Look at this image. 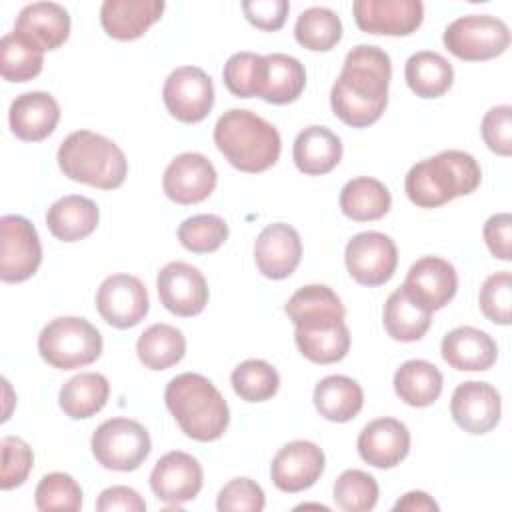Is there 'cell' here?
<instances>
[{"label": "cell", "mask_w": 512, "mask_h": 512, "mask_svg": "<svg viewBox=\"0 0 512 512\" xmlns=\"http://www.w3.org/2000/svg\"><path fill=\"white\" fill-rule=\"evenodd\" d=\"M390 78V56L380 46L358 44L352 48L330 90L334 116L352 128H368L378 122L388 104Z\"/></svg>", "instance_id": "1"}, {"label": "cell", "mask_w": 512, "mask_h": 512, "mask_svg": "<svg viewBox=\"0 0 512 512\" xmlns=\"http://www.w3.org/2000/svg\"><path fill=\"white\" fill-rule=\"evenodd\" d=\"M164 402L180 430L192 440H218L230 424L228 402L202 374L184 372L174 376L166 384Z\"/></svg>", "instance_id": "2"}, {"label": "cell", "mask_w": 512, "mask_h": 512, "mask_svg": "<svg viewBox=\"0 0 512 512\" xmlns=\"http://www.w3.org/2000/svg\"><path fill=\"white\" fill-rule=\"evenodd\" d=\"M480 180L482 170L472 154L444 150L414 164L404 178V190L418 208H438L458 196L472 194Z\"/></svg>", "instance_id": "3"}, {"label": "cell", "mask_w": 512, "mask_h": 512, "mask_svg": "<svg viewBox=\"0 0 512 512\" xmlns=\"http://www.w3.org/2000/svg\"><path fill=\"white\" fill-rule=\"evenodd\" d=\"M214 144L236 170L248 174L274 166L282 150L278 130L262 116L244 108H230L218 118Z\"/></svg>", "instance_id": "4"}, {"label": "cell", "mask_w": 512, "mask_h": 512, "mask_svg": "<svg viewBox=\"0 0 512 512\" xmlns=\"http://www.w3.org/2000/svg\"><path fill=\"white\" fill-rule=\"evenodd\" d=\"M56 160L66 178L100 190L122 186L128 174V160L120 146L90 130L68 134L58 148Z\"/></svg>", "instance_id": "5"}, {"label": "cell", "mask_w": 512, "mask_h": 512, "mask_svg": "<svg viewBox=\"0 0 512 512\" xmlns=\"http://www.w3.org/2000/svg\"><path fill=\"white\" fill-rule=\"evenodd\" d=\"M38 352L52 368H82L102 354V334L86 318L60 316L42 328L38 336Z\"/></svg>", "instance_id": "6"}, {"label": "cell", "mask_w": 512, "mask_h": 512, "mask_svg": "<svg viewBox=\"0 0 512 512\" xmlns=\"http://www.w3.org/2000/svg\"><path fill=\"white\" fill-rule=\"evenodd\" d=\"M92 454L102 468L116 472L136 470L150 454L152 440L148 430L132 418L104 420L92 434Z\"/></svg>", "instance_id": "7"}, {"label": "cell", "mask_w": 512, "mask_h": 512, "mask_svg": "<svg viewBox=\"0 0 512 512\" xmlns=\"http://www.w3.org/2000/svg\"><path fill=\"white\" fill-rule=\"evenodd\" d=\"M442 42L450 54L466 62L492 60L510 46V30L504 20L490 14H468L452 20Z\"/></svg>", "instance_id": "8"}, {"label": "cell", "mask_w": 512, "mask_h": 512, "mask_svg": "<svg viewBox=\"0 0 512 512\" xmlns=\"http://www.w3.org/2000/svg\"><path fill=\"white\" fill-rule=\"evenodd\" d=\"M2 250H0V278L2 282H24L36 274L42 262V246L34 224L18 214L0 218Z\"/></svg>", "instance_id": "9"}, {"label": "cell", "mask_w": 512, "mask_h": 512, "mask_svg": "<svg viewBox=\"0 0 512 512\" xmlns=\"http://www.w3.org/2000/svg\"><path fill=\"white\" fill-rule=\"evenodd\" d=\"M348 274L362 286L386 284L398 264V250L390 236L368 230L352 236L344 250Z\"/></svg>", "instance_id": "10"}, {"label": "cell", "mask_w": 512, "mask_h": 512, "mask_svg": "<svg viewBox=\"0 0 512 512\" xmlns=\"http://www.w3.org/2000/svg\"><path fill=\"white\" fill-rule=\"evenodd\" d=\"M162 98L166 110L180 122H202L214 106L212 78L198 66H180L164 82Z\"/></svg>", "instance_id": "11"}, {"label": "cell", "mask_w": 512, "mask_h": 512, "mask_svg": "<svg viewBox=\"0 0 512 512\" xmlns=\"http://www.w3.org/2000/svg\"><path fill=\"white\" fill-rule=\"evenodd\" d=\"M96 308L106 324L126 330L144 320L150 310V300L140 278L132 274H112L98 286Z\"/></svg>", "instance_id": "12"}, {"label": "cell", "mask_w": 512, "mask_h": 512, "mask_svg": "<svg viewBox=\"0 0 512 512\" xmlns=\"http://www.w3.org/2000/svg\"><path fill=\"white\" fill-rule=\"evenodd\" d=\"M204 472L200 462L182 450L166 452L150 472V488L154 496L170 508L190 502L202 488Z\"/></svg>", "instance_id": "13"}, {"label": "cell", "mask_w": 512, "mask_h": 512, "mask_svg": "<svg viewBox=\"0 0 512 512\" xmlns=\"http://www.w3.org/2000/svg\"><path fill=\"white\" fill-rule=\"evenodd\" d=\"M156 290L162 306L176 316H196L208 304V282L204 274L182 260L166 264L156 278Z\"/></svg>", "instance_id": "14"}, {"label": "cell", "mask_w": 512, "mask_h": 512, "mask_svg": "<svg viewBox=\"0 0 512 512\" xmlns=\"http://www.w3.org/2000/svg\"><path fill=\"white\" fill-rule=\"evenodd\" d=\"M324 466L326 458L322 448L308 440H292L272 458L270 478L278 490L296 494L314 486L322 476Z\"/></svg>", "instance_id": "15"}, {"label": "cell", "mask_w": 512, "mask_h": 512, "mask_svg": "<svg viewBox=\"0 0 512 512\" xmlns=\"http://www.w3.org/2000/svg\"><path fill=\"white\" fill-rule=\"evenodd\" d=\"M352 14L362 32L408 36L422 24L424 4L420 0H356Z\"/></svg>", "instance_id": "16"}, {"label": "cell", "mask_w": 512, "mask_h": 512, "mask_svg": "<svg viewBox=\"0 0 512 512\" xmlns=\"http://www.w3.org/2000/svg\"><path fill=\"white\" fill-rule=\"evenodd\" d=\"M216 180V168L204 154L184 152L166 166L162 188L172 202L186 206L206 200L214 192Z\"/></svg>", "instance_id": "17"}, {"label": "cell", "mask_w": 512, "mask_h": 512, "mask_svg": "<svg viewBox=\"0 0 512 512\" xmlns=\"http://www.w3.org/2000/svg\"><path fill=\"white\" fill-rule=\"evenodd\" d=\"M454 422L468 434H486L500 422L502 400L498 390L480 380H468L456 386L450 400Z\"/></svg>", "instance_id": "18"}, {"label": "cell", "mask_w": 512, "mask_h": 512, "mask_svg": "<svg viewBox=\"0 0 512 512\" xmlns=\"http://www.w3.org/2000/svg\"><path fill=\"white\" fill-rule=\"evenodd\" d=\"M402 288L430 312H436L456 296L458 274L448 260L422 256L408 268Z\"/></svg>", "instance_id": "19"}, {"label": "cell", "mask_w": 512, "mask_h": 512, "mask_svg": "<svg viewBox=\"0 0 512 512\" xmlns=\"http://www.w3.org/2000/svg\"><path fill=\"white\" fill-rule=\"evenodd\" d=\"M302 240L294 226L284 222L268 224L254 242V262L270 280L288 278L300 264Z\"/></svg>", "instance_id": "20"}, {"label": "cell", "mask_w": 512, "mask_h": 512, "mask_svg": "<svg viewBox=\"0 0 512 512\" xmlns=\"http://www.w3.org/2000/svg\"><path fill=\"white\" fill-rule=\"evenodd\" d=\"M410 452V432L396 418H376L358 434V454L374 468H394Z\"/></svg>", "instance_id": "21"}, {"label": "cell", "mask_w": 512, "mask_h": 512, "mask_svg": "<svg viewBox=\"0 0 512 512\" xmlns=\"http://www.w3.org/2000/svg\"><path fill=\"white\" fill-rule=\"evenodd\" d=\"M294 340L300 354L314 364L340 362L350 350V330L342 318L300 322L294 326Z\"/></svg>", "instance_id": "22"}, {"label": "cell", "mask_w": 512, "mask_h": 512, "mask_svg": "<svg viewBox=\"0 0 512 512\" xmlns=\"http://www.w3.org/2000/svg\"><path fill=\"white\" fill-rule=\"evenodd\" d=\"M60 120V106L48 92L34 90L16 96L8 110L10 130L24 142L48 138Z\"/></svg>", "instance_id": "23"}, {"label": "cell", "mask_w": 512, "mask_h": 512, "mask_svg": "<svg viewBox=\"0 0 512 512\" xmlns=\"http://www.w3.org/2000/svg\"><path fill=\"white\" fill-rule=\"evenodd\" d=\"M444 362L458 372H482L496 364L498 346L494 338L474 326L450 330L440 344Z\"/></svg>", "instance_id": "24"}, {"label": "cell", "mask_w": 512, "mask_h": 512, "mask_svg": "<svg viewBox=\"0 0 512 512\" xmlns=\"http://www.w3.org/2000/svg\"><path fill=\"white\" fill-rule=\"evenodd\" d=\"M162 0H106L100 6V24L114 40H136L160 20Z\"/></svg>", "instance_id": "25"}, {"label": "cell", "mask_w": 512, "mask_h": 512, "mask_svg": "<svg viewBox=\"0 0 512 512\" xmlns=\"http://www.w3.org/2000/svg\"><path fill=\"white\" fill-rule=\"evenodd\" d=\"M306 86V70L304 64L282 52L266 54L262 58L260 78L256 86V96L270 104H290L298 100Z\"/></svg>", "instance_id": "26"}, {"label": "cell", "mask_w": 512, "mask_h": 512, "mask_svg": "<svg viewBox=\"0 0 512 512\" xmlns=\"http://www.w3.org/2000/svg\"><path fill=\"white\" fill-rule=\"evenodd\" d=\"M14 30L44 52L56 50L70 36V16L68 10L56 2H32L18 12Z\"/></svg>", "instance_id": "27"}, {"label": "cell", "mask_w": 512, "mask_h": 512, "mask_svg": "<svg viewBox=\"0 0 512 512\" xmlns=\"http://www.w3.org/2000/svg\"><path fill=\"white\" fill-rule=\"evenodd\" d=\"M292 158L302 174L322 176L334 170L342 160V142L330 128L312 124L298 132Z\"/></svg>", "instance_id": "28"}, {"label": "cell", "mask_w": 512, "mask_h": 512, "mask_svg": "<svg viewBox=\"0 0 512 512\" xmlns=\"http://www.w3.org/2000/svg\"><path fill=\"white\" fill-rule=\"evenodd\" d=\"M100 220V210L94 200L68 194L56 200L46 212V226L50 234L62 242H76L90 236Z\"/></svg>", "instance_id": "29"}, {"label": "cell", "mask_w": 512, "mask_h": 512, "mask_svg": "<svg viewBox=\"0 0 512 512\" xmlns=\"http://www.w3.org/2000/svg\"><path fill=\"white\" fill-rule=\"evenodd\" d=\"M312 400L322 418L330 422H348L360 414L364 392L356 380L342 374H330L314 386Z\"/></svg>", "instance_id": "30"}, {"label": "cell", "mask_w": 512, "mask_h": 512, "mask_svg": "<svg viewBox=\"0 0 512 512\" xmlns=\"http://www.w3.org/2000/svg\"><path fill=\"white\" fill-rule=\"evenodd\" d=\"M338 204L346 218L354 222H372L388 214L392 206V196L380 180L370 176H358L344 184Z\"/></svg>", "instance_id": "31"}, {"label": "cell", "mask_w": 512, "mask_h": 512, "mask_svg": "<svg viewBox=\"0 0 512 512\" xmlns=\"http://www.w3.org/2000/svg\"><path fill=\"white\" fill-rule=\"evenodd\" d=\"M382 322L390 338L398 342H416L428 332L432 312L400 286L386 298Z\"/></svg>", "instance_id": "32"}, {"label": "cell", "mask_w": 512, "mask_h": 512, "mask_svg": "<svg viewBox=\"0 0 512 512\" xmlns=\"http://www.w3.org/2000/svg\"><path fill=\"white\" fill-rule=\"evenodd\" d=\"M396 396L414 408H426L442 394V372L428 360H406L394 372Z\"/></svg>", "instance_id": "33"}, {"label": "cell", "mask_w": 512, "mask_h": 512, "mask_svg": "<svg viewBox=\"0 0 512 512\" xmlns=\"http://www.w3.org/2000/svg\"><path fill=\"white\" fill-rule=\"evenodd\" d=\"M108 396L110 384L106 376L98 372H80L60 388L58 404L66 416L84 420L98 414L106 406Z\"/></svg>", "instance_id": "34"}, {"label": "cell", "mask_w": 512, "mask_h": 512, "mask_svg": "<svg viewBox=\"0 0 512 512\" xmlns=\"http://www.w3.org/2000/svg\"><path fill=\"white\" fill-rule=\"evenodd\" d=\"M404 78L416 96L440 98L454 82V68L442 54L420 50L406 60Z\"/></svg>", "instance_id": "35"}, {"label": "cell", "mask_w": 512, "mask_h": 512, "mask_svg": "<svg viewBox=\"0 0 512 512\" xmlns=\"http://www.w3.org/2000/svg\"><path fill=\"white\" fill-rule=\"evenodd\" d=\"M136 354L146 368L168 370L184 358L186 338L176 326L162 322L152 324L140 334L136 342Z\"/></svg>", "instance_id": "36"}, {"label": "cell", "mask_w": 512, "mask_h": 512, "mask_svg": "<svg viewBox=\"0 0 512 512\" xmlns=\"http://www.w3.org/2000/svg\"><path fill=\"white\" fill-rule=\"evenodd\" d=\"M44 50L12 30L0 40V74L8 82H28L42 72Z\"/></svg>", "instance_id": "37"}, {"label": "cell", "mask_w": 512, "mask_h": 512, "mask_svg": "<svg viewBox=\"0 0 512 512\" xmlns=\"http://www.w3.org/2000/svg\"><path fill=\"white\" fill-rule=\"evenodd\" d=\"M294 38L306 50L328 52L342 38L340 16L324 6L306 8L294 24Z\"/></svg>", "instance_id": "38"}, {"label": "cell", "mask_w": 512, "mask_h": 512, "mask_svg": "<svg viewBox=\"0 0 512 512\" xmlns=\"http://www.w3.org/2000/svg\"><path fill=\"white\" fill-rule=\"evenodd\" d=\"M288 318L298 324L316 318H344L346 310L340 296L324 284H306L298 288L284 306Z\"/></svg>", "instance_id": "39"}, {"label": "cell", "mask_w": 512, "mask_h": 512, "mask_svg": "<svg viewBox=\"0 0 512 512\" xmlns=\"http://www.w3.org/2000/svg\"><path fill=\"white\" fill-rule=\"evenodd\" d=\"M232 388L246 402L270 400L280 388V376L266 360L250 358L232 370Z\"/></svg>", "instance_id": "40"}, {"label": "cell", "mask_w": 512, "mask_h": 512, "mask_svg": "<svg viewBox=\"0 0 512 512\" xmlns=\"http://www.w3.org/2000/svg\"><path fill=\"white\" fill-rule=\"evenodd\" d=\"M332 498L344 512H370L378 502V482L364 470H344L334 482Z\"/></svg>", "instance_id": "41"}, {"label": "cell", "mask_w": 512, "mask_h": 512, "mask_svg": "<svg viewBox=\"0 0 512 512\" xmlns=\"http://www.w3.org/2000/svg\"><path fill=\"white\" fill-rule=\"evenodd\" d=\"M228 232L224 218L216 214H196L178 226V240L192 254H210L226 242Z\"/></svg>", "instance_id": "42"}, {"label": "cell", "mask_w": 512, "mask_h": 512, "mask_svg": "<svg viewBox=\"0 0 512 512\" xmlns=\"http://www.w3.org/2000/svg\"><path fill=\"white\" fill-rule=\"evenodd\" d=\"M36 508L42 512L50 510H80L82 508V488L80 484L64 472H50L42 476L34 492Z\"/></svg>", "instance_id": "43"}, {"label": "cell", "mask_w": 512, "mask_h": 512, "mask_svg": "<svg viewBox=\"0 0 512 512\" xmlns=\"http://www.w3.org/2000/svg\"><path fill=\"white\" fill-rule=\"evenodd\" d=\"M478 304L490 322L508 326L512 322V274L502 270L488 276L480 286Z\"/></svg>", "instance_id": "44"}, {"label": "cell", "mask_w": 512, "mask_h": 512, "mask_svg": "<svg viewBox=\"0 0 512 512\" xmlns=\"http://www.w3.org/2000/svg\"><path fill=\"white\" fill-rule=\"evenodd\" d=\"M262 58L264 56L254 54V52H236L226 60L224 70H222V78H224L226 88L236 98L256 96Z\"/></svg>", "instance_id": "45"}, {"label": "cell", "mask_w": 512, "mask_h": 512, "mask_svg": "<svg viewBox=\"0 0 512 512\" xmlns=\"http://www.w3.org/2000/svg\"><path fill=\"white\" fill-rule=\"evenodd\" d=\"M2 448V474H0V488L12 490L28 478L34 454L32 448L18 436H4L0 442Z\"/></svg>", "instance_id": "46"}, {"label": "cell", "mask_w": 512, "mask_h": 512, "mask_svg": "<svg viewBox=\"0 0 512 512\" xmlns=\"http://www.w3.org/2000/svg\"><path fill=\"white\" fill-rule=\"evenodd\" d=\"M264 504V490L250 478H232L222 486L216 498V508L220 512H260L264 510Z\"/></svg>", "instance_id": "47"}, {"label": "cell", "mask_w": 512, "mask_h": 512, "mask_svg": "<svg viewBox=\"0 0 512 512\" xmlns=\"http://www.w3.org/2000/svg\"><path fill=\"white\" fill-rule=\"evenodd\" d=\"M484 144L498 156L512 154V106L502 104L490 108L480 124Z\"/></svg>", "instance_id": "48"}, {"label": "cell", "mask_w": 512, "mask_h": 512, "mask_svg": "<svg viewBox=\"0 0 512 512\" xmlns=\"http://www.w3.org/2000/svg\"><path fill=\"white\" fill-rule=\"evenodd\" d=\"M246 20L264 32L280 30L286 22L290 4L286 0H248L242 2Z\"/></svg>", "instance_id": "49"}, {"label": "cell", "mask_w": 512, "mask_h": 512, "mask_svg": "<svg viewBox=\"0 0 512 512\" xmlns=\"http://www.w3.org/2000/svg\"><path fill=\"white\" fill-rule=\"evenodd\" d=\"M484 242L490 254L498 260H512V216L508 212L494 214L484 224Z\"/></svg>", "instance_id": "50"}, {"label": "cell", "mask_w": 512, "mask_h": 512, "mask_svg": "<svg viewBox=\"0 0 512 512\" xmlns=\"http://www.w3.org/2000/svg\"><path fill=\"white\" fill-rule=\"evenodd\" d=\"M96 510L98 512H144L146 502L144 498L130 486H110L100 492L96 500Z\"/></svg>", "instance_id": "51"}, {"label": "cell", "mask_w": 512, "mask_h": 512, "mask_svg": "<svg viewBox=\"0 0 512 512\" xmlns=\"http://www.w3.org/2000/svg\"><path fill=\"white\" fill-rule=\"evenodd\" d=\"M394 510L398 512V510H410V512H414V510H428V512H436L438 510V504L432 500V496H428L426 492H422V490H412V492H406L396 504H394Z\"/></svg>", "instance_id": "52"}, {"label": "cell", "mask_w": 512, "mask_h": 512, "mask_svg": "<svg viewBox=\"0 0 512 512\" xmlns=\"http://www.w3.org/2000/svg\"><path fill=\"white\" fill-rule=\"evenodd\" d=\"M298 508H322V510H328V506H324V504H302Z\"/></svg>", "instance_id": "53"}]
</instances>
